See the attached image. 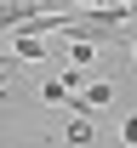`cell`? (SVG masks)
Instances as JSON below:
<instances>
[{"mask_svg": "<svg viewBox=\"0 0 137 148\" xmlns=\"http://www.w3.org/2000/svg\"><path fill=\"white\" fill-rule=\"evenodd\" d=\"M6 46H12L23 63H46V57H52V46H46L40 34H6Z\"/></svg>", "mask_w": 137, "mask_h": 148, "instance_id": "1", "label": "cell"}, {"mask_svg": "<svg viewBox=\"0 0 137 148\" xmlns=\"http://www.w3.org/2000/svg\"><path fill=\"white\" fill-rule=\"evenodd\" d=\"M97 143V131H92V114H74L69 125H63V148H92Z\"/></svg>", "mask_w": 137, "mask_h": 148, "instance_id": "2", "label": "cell"}, {"mask_svg": "<svg viewBox=\"0 0 137 148\" xmlns=\"http://www.w3.org/2000/svg\"><path fill=\"white\" fill-rule=\"evenodd\" d=\"M69 57H74V69H92V63H97L92 40H74V34H69Z\"/></svg>", "mask_w": 137, "mask_h": 148, "instance_id": "3", "label": "cell"}, {"mask_svg": "<svg viewBox=\"0 0 137 148\" xmlns=\"http://www.w3.org/2000/svg\"><path fill=\"white\" fill-rule=\"evenodd\" d=\"M120 143L137 148V114H126V120H120Z\"/></svg>", "mask_w": 137, "mask_h": 148, "instance_id": "4", "label": "cell"}, {"mask_svg": "<svg viewBox=\"0 0 137 148\" xmlns=\"http://www.w3.org/2000/svg\"><path fill=\"white\" fill-rule=\"evenodd\" d=\"M114 6H137V0H114Z\"/></svg>", "mask_w": 137, "mask_h": 148, "instance_id": "5", "label": "cell"}]
</instances>
